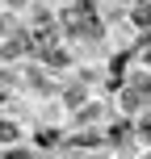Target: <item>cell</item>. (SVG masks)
<instances>
[{
  "mask_svg": "<svg viewBox=\"0 0 151 159\" xmlns=\"http://www.w3.org/2000/svg\"><path fill=\"white\" fill-rule=\"evenodd\" d=\"M13 4H25V0H13Z\"/></svg>",
  "mask_w": 151,
  "mask_h": 159,
  "instance_id": "7a4b0ae2",
  "label": "cell"
},
{
  "mask_svg": "<svg viewBox=\"0 0 151 159\" xmlns=\"http://www.w3.org/2000/svg\"><path fill=\"white\" fill-rule=\"evenodd\" d=\"M0 138H13V143H17V130H13V126H4V121H0Z\"/></svg>",
  "mask_w": 151,
  "mask_h": 159,
  "instance_id": "6da1fadb",
  "label": "cell"
}]
</instances>
